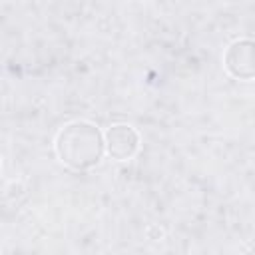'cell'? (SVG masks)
Returning <instances> with one entry per match:
<instances>
[{
  "mask_svg": "<svg viewBox=\"0 0 255 255\" xmlns=\"http://www.w3.org/2000/svg\"><path fill=\"white\" fill-rule=\"evenodd\" d=\"M54 147L64 165L84 171L100 163L106 151V139L94 124L76 120L58 131Z\"/></svg>",
  "mask_w": 255,
  "mask_h": 255,
  "instance_id": "obj_1",
  "label": "cell"
},
{
  "mask_svg": "<svg viewBox=\"0 0 255 255\" xmlns=\"http://www.w3.org/2000/svg\"><path fill=\"white\" fill-rule=\"evenodd\" d=\"M223 66L237 80H253L255 78V40L251 38L235 40L225 50Z\"/></svg>",
  "mask_w": 255,
  "mask_h": 255,
  "instance_id": "obj_2",
  "label": "cell"
},
{
  "mask_svg": "<svg viewBox=\"0 0 255 255\" xmlns=\"http://www.w3.org/2000/svg\"><path fill=\"white\" fill-rule=\"evenodd\" d=\"M106 139V151L110 157L118 159V161H126L129 157H133V153L139 147V135L131 126L126 124H116L110 126L104 133Z\"/></svg>",
  "mask_w": 255,
  "mask_h": 255,
  "instance_id": "obj_3",
  "label": "cell"
}]
</instances>
